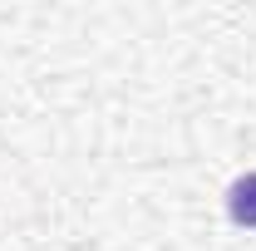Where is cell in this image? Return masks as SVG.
Instances as JSON below:
<instances>
[{"instance_id":"cell-1","label":"cell","mask_w":256,"mask_h":251,"mask_svg":"<svg viewBox=\"0 0 256 251\" xmlns=\"http://www.w3.org/2000/svg\"><path fill=\"white\" fill-rule=\"evenodd\" d=\"M226 217L236 222V226H246V232H256V172L236 178L226 188Z\"/></svg>"}]
</instances>
